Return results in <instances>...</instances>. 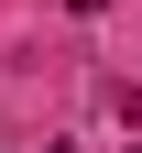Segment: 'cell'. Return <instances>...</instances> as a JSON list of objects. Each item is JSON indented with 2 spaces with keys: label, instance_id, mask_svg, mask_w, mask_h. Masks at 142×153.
I'll return each instance as SVG.
<instances>
[{
  "label": "cell",
  "instance_id": "1",
  "mask_svg": "<svg viewBox=\"0 0 142 153\" xmlns=\"http://www.w3.org/2000/svg\"><path fill=\"white\" fill-rule=\"evenodd\" d=\"M120 120H131V131H142V88H120Z\"/></svg>",
  "mask_w": 142,
  "mask_h": 153
},
{
  "label": "cell",
  "instance_id": "2",
  "mask_svg": "<svg viewBox=\"0 0 142 153\" xmlns=\"http://www.w3.org/2000/svg\"><path fill=\"white\" fill-rule=\"evenodd\" d=\"M66 11H77V22H98V11H109V0H66Z\"/></svg>",
  "mask_w": 142,
  "mask_h": 153
},
{
  "label": "cell",
  "instance_id": "3",
  "mask_svg": "<svg viewBox=\"0 0 142 153\" xmlns=\"http://www.w3.org/2000/svg\"><path fill=\"white\" fill-rule=\"evenodd\" d=\"M120 153H142V142H120Z\"/></svg>",
  "mask_w": 142,
  "mask_h": 153
}]
</instances>
